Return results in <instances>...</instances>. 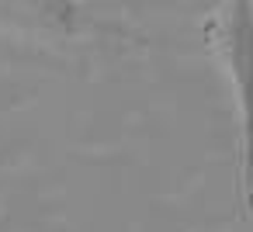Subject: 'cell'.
<instances>
[{
    "label": "cell",
    "instance_id": "6da1fadb",
    "mask_svg": "<svg viewBox=\"0 0 253 232\" xmlns=\"http://www.w3.org/2000/svg\"><path fill=\"white\" fill-rule=\"evenodd\" d=\"M205 39L232 87L236 104V208L243 218H253V4L218 7Z\"/></svg>",
    "mask_w": 253,
    "mask_h": 232
}]
</instances>
